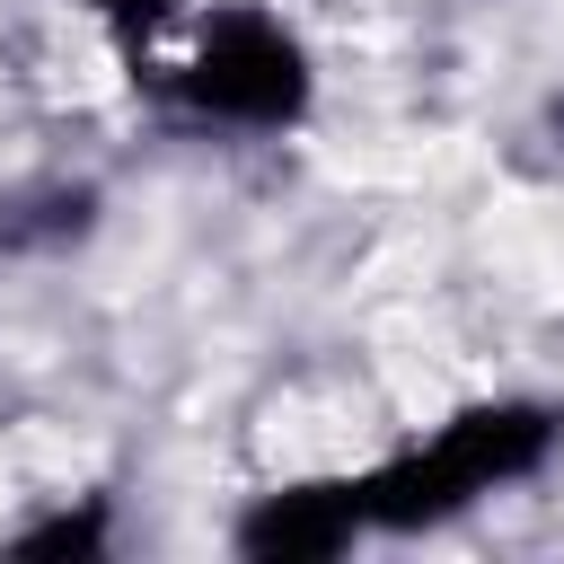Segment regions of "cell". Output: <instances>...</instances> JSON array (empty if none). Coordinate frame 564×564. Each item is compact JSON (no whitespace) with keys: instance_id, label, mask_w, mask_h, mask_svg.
Here are the masks:
<instances>
[{"instance_id":"6da1fadb","label":"cell","mask_w":564,"mask_h":564,"mask_svg":"<svg viewBox=\"0 0 564 564\" xmlns=\"http://www.w3.org/2000/svg\"><path fill=\"white\" fill-rule=\"evenodd\" d=\"M150 70L194 132L282 141L317 115V53L273 0H194Z\"/></svg>"},{"instance_id":"7a4b0ae2","label":"cell","mask_w":564,"mask_h":564,"mask_svg":"<svg viewBox=\"0 0 564 564\" xmlns=\"http://www.w3.org/2000/svg\"><path fill=\"white\" fill-rule=\"evenodd\" d=\"M352 538H370L352 476H291V485L256 494L247 520H238V546H247V555H282V564H300V555H344Z\"/></svg>"},{"instance_id":"3957f363","label":"cell","mask_w":564,"mask_h":564,"mask_svg":"<svg viewBox=\"0 0 564 564\" xmlns=\"http://www.w3.org/2000/svg\"><path fill=\"white\" fill-rule=\"evenodd\" d=\"M185 9H194V0H70V18H79L106 53H123V62H159L167 35L185 26Z\"/></svg>"}]
</instances>
